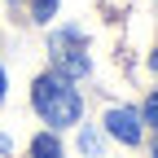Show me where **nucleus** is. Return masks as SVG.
<instances>
[{"mask_svg":"<svg viewBox=\"0 0 158 158\" xmlns=\"http://www.w3.org/2000/svg\"><path fill=\"white\" fill-rule=\"evenodd\" d=\"M145 118L158 127V92H149V101H145Z\"/></svg>","mask_w":158,"mask_h":158,"instance_id":"nucleus-6","label":"nucleus"},{"mask_svg":"<svg viewBox=\"0 0 158 158\" xmlns=\"http://www.w3.org/2000/svg\"><path fill=\"white\" fill-rule=\"evenodd\" d=\"M53 9H57V0H35V5H31V18H35V22H48Z\"/></svg>","mask_w":158,"mask_h":158,"instance_id":"nucleus-5","label":"nucleus"},{"mask_svg":"<svg viewBox=\"0 0 158 158\" xmlns=\"http://www.w3.org/2000/svg\"><path fill=\"white\" fill-rule=\"evenodd\" d=\"M154 158H158V145H154Z\"/></svg>","mask_w":158,"mask_h":158,"instance_id":"nucleus-9","label":"nucleus"},{"mask_svg":"<svg viewBox=\"0 0 158 158\" xmlns=\"http://www.w3.org/2000/svg\"><path fill=\"white\" fill-rule=\"evenodd\" d=\"M75 40H79V31H57V35H53L57 75H66V79H79V75H88V53H84V48H75Z\"/></svg>","mask_w":158,"mask_h":158,"instance_id":"nucleus-2","label":"nucleus"},{"mask_svg":"<svg viewBox=\"0 0 158 158\" xmlns=\"http://www.w3.org/2000/svg\"><path fill=\"white\" fill-rule=\"evenodd\" d=\"M106 132L114 136V141H123V145H136L141 141V114L127 110V106H118V110L106 114Z\"/></svg>","mask_w":158,"mask_h":158,"instance_id":"nucleus-3","label":"nucleus"},{"mask_svg":"<svg viewBox=\"0 0 158 158\" xmlns=\"http://www.w3.org/2000/svg\"><path fill=\"white\" fill-rule=\"evenodd\" d=\"M31 101H35V114L44 118L48 127H70V123H79V114H84V97H79V88H70V79L57 75V70L35 79Z\"/></svg>","mask_w":158,"mask_h":158,"instance_id":"nucleus-1","label":"nucleus"},{"mask_svg":"<svg viewBox=\"0 0 158 158\" xmlns=\"http://www.w3.org/2000/svg\"><path fill=\"white\" fill-rule=\"evenodd\" d=\"M154 66H158V48H154Z\"/></svg>","mask_w":158,"mask_h":158,"instance_id":"nucleus-8","label":"nucleus"},{"mask_svg":"<svg viewBox=\"0 0 158 158\" xmlns=\"http://www.w3.org/2000/svg\"><path fill=\"white\" fill-rule=\"evenodd\" d=\"M35 158H62V145L48 141V136H40V141H35Z\"/></svg>","mask_w":158,"mask_h":158,"instance_id":"nucleus-4","label":"nucleus"},{"mask_svg":"<svg viewBox=\"0 0 158 158\" xmlns=\"http://www.w3.org/2000/svg\"><path fill=\"white\" fill-rule=\"evenodd\" d=\"M0 101H5V70H0Z\"/></svg>","mask_w":158,"mask_h":158,"instance_id":"nucleus-7","label":"nucleus"}]
</instances>
